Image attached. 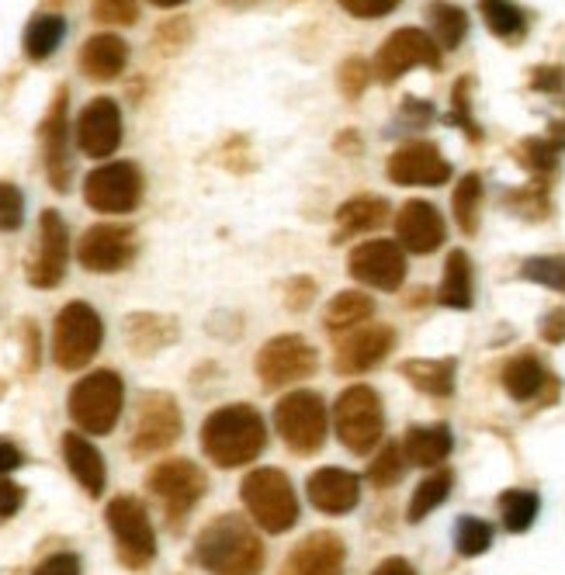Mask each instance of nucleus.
<instances>
[{
    "label": "nucleus",
    "instance_id": "17",
    "mask_svg": "<svg viewBox=\"0 0 565 575\" xmlns=\"http://www.w3.org/2000/svg\"><path fill=\"white\" fill-rule=\"evenodd\" d=\"M389 178L406 188H441L451 178V163L434 142H403L389 157Z\"/></svg>",
    "mask_w": 565,
    "mask_h": 575
},
{
    "label": "nucleus",
    "instance_id": "39",
    "mask_svg": "<svg viewBox=\"0 0 565 575\" xmlns=\"http://www.w3.org/2000/svg\"><path fill=\"white\" fill-rule=\"evenodd\" d=\"M558 142L555 139H524L521 142V163L531 170L534 178H548L558 167Z\"/></svg>",
    "mask_w": 565,
    "mask_h": 575
},
{
    "label": "nucleus",
    "instance_id": "1",
    "mask_svg": "<svg viewBox=\"0 0 565 575\" xmlns=\"http://www.w3.org/2000/svg\"><path fill=\"white\" fill-rule=\"evenodd\" d=\"M194 555L212 575H258L264 568V544L243 516H219L198 534Z\"/></svg>",
    "mask_w": 565,
    "mask_h": 575
},
{
    "label": "nucleus",
    "instance_id": "10",
    "mask_svg": "<svg viewBox=\"0 0 565 575\" xmlns=\"http://www.w3.org/2000/svg\"><path fill=\"white\" fill-rule=\"evenodd\" d=\"M416 67L441 70V46L423 28H400V32H392L375 56V77L382 83H395Z\"/></svg>",
    "mask_w": 565,
    "mask_h": 575
},
{
    "label": "nucleus",
    "instance_id": "28",
    "mask_svg": "<svg viewBox=\"0 0 565 575\" xmlns=\"http://www.w3.org/2000/svg\"><path fill=\"white\" fill-rule=\"evenodd\" d=\"M389 219V201L385 198H372V194H361L344 201L336 209V236H357V233H372L382 222Z\"/></svg>",
    "mask_w": 565,
    "mask_h": 575
},
{
    "label": "nucleus",
    "instance_id": "44",
    "mask_svg": "<svg viewBox=\"0 0 565 575\" xmlns=\"http://www.w3.org/2000/svg\"><path fill=\"white\" fill-rule=\"evenodd\" d=\"M341 8L354 18H364V21H372V18H385L392 14L395 8H400V0H341Z\"/></svg>",
    "mask_w": 565,
    "mask_h": 575
},
{
    "label": "nucleus",
    "instance_id": "35",
    "mask_svg": "<svg viewBox=\"0 0 565 575\" xmlns=\"http://www.w3.org/2000/svg\"><path fill=\"white\" fill-rule=\"evenodd\" d=\"M478 11L490 32L503 42H517L527 32V18L514 0H478Z\"/></svg>",
    "mask_w": 565,
    "mask_h": 575
},
{
    "label": "nucleus",
    "instance_id": "15",
    "mask_svg": "<svg viewBox=\"0 0 565 575\" xmlns=\"http://www.w3.org/2000/svg\"><path fill=\"white\" fill-rule=\"evenodd\" d=\"M67 261H70V233L60 212H42L39 219V246L32 264H28V281L36 288H56L67 274Z\"/></svg>",
    "mask_w": 565,
    "mask_h": 575
},
{
    "label": "nucleus",
    "instance_id": "23",
    "mask_svg": "<svg viewBox=\"0 0 565 575\" xmlns=\"http://www.w3.org/2000/svg\"><path fill=\"white\" fill-rule=\"evenodd\" d=\"M42 147H46V170L56 191L70 188V157H67V91H60L56 104L46 114L42 125Z\"/></svg>",
    "mask_w": 565,
    "mask_h": 575
},
{
    "label": "nucleus",
    "instance_id": "33",
    "mask_svg": "<svg viewBox=\"0 0 565 575\" xmlns=\"http://www.w3.org/2000/svg\"><path fill=\"white\" fill-rule=\"evenodd\" d=\"M542 385H545V364L538 357L521 354L503 367V389L511 392V399H517V402L534 399L542 392Z\"/></svg>",
    "mask_w": 565,
    "mask_h": 575
},
{
    "label": "nucleus",
    "instance_id": "46",
    "mask_svg": "<svg viewBox=\"0 0 565 575\" xmlns=\"http://www.w3.org/2000/svg\"><path fill=\"white\" fill-rule=\"evenodd\" d=\"M369 67H364V60H344V67H341V88H344V94L347 98H357L361 91H364V83H369Z\"/></svg>",
    "mask_w": 565,
    "mask_h": 575
},
{
    "label": "nucleus",
    "instance_id": "5",
    "mask_svg": "<svg viewBox=\"0 0 565 575\" xmlns=\"http://www.w3.org/2000/svg\"><path fill=\"white\" fill-rule=\"evenodd\" d=\"M333 426L336 437L351 454H372L385 434V413H382V399L369 385H354L341 392L333 406Z\"/></svg>",
    "mask_w": 565,
    "mask_h": 575
},
{
    "label": "nucleus",
    "instance_id": "21",
    "mask_svg": "<svg viewBox=\"0 0 565 575\" xmlns=\"http://www.w3.org/2000/svg\"><path fill=\"white\" fill-rule=\"evenodd\" d=\"M395 233H400V246H406L410 253H434L447 229H444V215L431 205V201L413 198L395 215Z\"/></svg>",
    "mask_w": 565,
    "mask_h": 575
},
{
    "label": "nucleus",
    "instance_id": "51",
    "mask_svg": "<svg viewBox=\"0 0 565 575\" xmlns=\"http://www.w3.org/2000/svg\"><path fill=\"white\" fill-rule=\"evenodd\" d=\"M21 462H24V454H21V451H18L14 444L0 441V475H8V472L21 468Z\"/></svg>",
    "mask_w": 565,
    "mask_h": 575
},
{
    "label": "nucleus",
    "instance_id": "4",
    "mask_svg": "<svg viewBox=\"0 0 565 575\" xmlns=\"http://www.w3.org/2000/svg\"><path fill=\"white\" fill-rule=\"evenodd\" d=\"M125 406V385L115 371H91L70 389V420L83 434L104 437L115 430Z\"/></svg>",
    "mask_w": 565,
    "mask_h": 575
},
{
    "label": "nucleus",
    "instance_id": "19",
    "mask_svg": "<svg viewBox=\"0 0 565 575\" xmlns=\"http://www.w3.org/2000/svg\"><path fill=\"white\" fill-rule=\"evenodd\" d=\"M344 562H347V548L341 534L316 531L285 555L281 575H344Z\"/></svg>",
    "mask_w": 565,
    "mask_h": 575
},
{
    "label": "nucleus",
    "instance_id": "38",
    "mask_svg": "<svg viewBox=\"0 0 565 575\" xmlns=\"http://www.w3.org/2000/svg\"><path fill=\"white\" fill-rule=\"evenodd\" d=\"M455 548L465 558L490 552L493 548V527L486 521H478V516H462V521L455 524Z\"/></svg>",
    "mask_w": 565,
    "mask_h": 575
},
{
    "label": "nucleus",
    "instance_id": "9",
    "mask_svg": "<svg viewBox=\"0 0 565 575\" xmlns=\"http://www.w3.org/2000/svg\"><path fill=\"white\" fill-rule=\"evenodd\" d=\"M108 527L115 534L119 555L129 568H143L157 555V534L147 506L135 496H119L108 503Z\"/></svg>",
    "mask_w": 565,
    "mask_h": 575
},
{
    "label": "nucleus",
    "instance_id": "18",
    "mask_svg": "<svg viewBox=\"0 0 565 575\" xmlns=\"http://www.w3.org/2000/svg\"><path fill=\"white\" fill-rule=\"evenodd\" d=\"M395 333L389 326H354L347 336L336 343L333 367L336 375H364V371L379 367L392 354Z\"/></svg>",
    "mask_w": 565,
    "mask_h": 575
},
{
    "label": "nucleus",
    "instance_id": "52",
    "mask_svg": "<svg viewBox=\"0 0 565 575\" xmlns=\"http://www.w3.org/2000/svg\"><path fill=\"white\" fill-rule=\"evenodd\" d=\"M372 575H416V568L406 558H385Z\"/></svg>",
    "mask_w": 565,
    "mask_h": 575
},
{
    "label": "nucleus",
    "instance_id": "54",
    "mask_svg": "<svg viewBox=\"0 0 565 575\" xmlns=\"http://www.w3.org/2000/svg\"><path fill=\"white\" fill-rule=\"evenodd\" d=\"M225 4H230V8H253L258 0H225Z\"/></svg>",
    "mask_w": 565,
    "mask_h": 575
},
{
    "label": "nucleus",
    "instance_id": "6",
    "mask_svg": "<svg viewBox=\"0 0 565 575\" xmlns=\"http://www.w3.org/2000/svg\"><path fill=\"white\" fill-rule=\"evenodd\" d=\"M104 340L101 315L88 302H70L56 315L52 326V357L63 371H80L94 361Z\"/></svg>",
    "mask_w": 565,
    "mask_h": 575
},
{
    "label": "nucleus",
    "instance_id": "48",
    "mask_svg": "<svg viewBox=\"0 0 565 575\" xmlns=\"http://www.w3.org/2000/svg\"><path fill=\"white\" fill-rule=\"evenodd\" d=\"M21 506H24V488L0 478V521H11Z\"/></svg>",
    "mask_w": 565,
    "mask_h": 575
},
{
    "label": "nucleus",
    "instance_id": "47",
    "mask_svg": "<svg viewBox=\"0 0 565 575\" xmlns=\"http://www.w3.org/2000/svg\"><path fill=\"white\" fill-rule=\"evenodd\" d=\"M32 575H80V558L70 555V552L49 555L46 562H39V568Z\"/></svg>",
    "mask_w": 565,
    "mask_h": 575
},
{
    "label": "nucleus",
    "instance_id": "12",
    "mask_svg": "<svg viewBox=\"0 0 565 575\" xmlns=\"http://www.w3.org/2000/svg\"><path fill=\"white\" fill-rule=\"evenodd\" d=\"M150 493L163 503L171 524H178L181 516H188L194 510V503L205 496V475L194 462H184V457H174V462H163L150 472L147 478Z\"/></svg>",
    "mask_w": 565,
    "mask_h": 575
},
{
    "label": "nucleus",
    "instance_id": "50",
    "mask_svg": "<svg viewBox=\"0 0 565 575\" xmlns=\"http://www.w3.org/2000/svg\"><path fill=\"white\" fill-rule=\"evenodd\" d=\"M534 91H545V94H555V91H562V83H565V77H562V70L558 67H542L538 73H534Z\"/></svg>",
    "mask_w": 565,
    "mask_h": 575
},
{
    "label": "nucleus",
    "instance_id": "27",
    "mask_svg": "<svg viewBox=\"0 0 565 575\" xmlns=\"http://www.w3.org/2000/svg\"><path fill=\"white\" fill-rule=\"evenodd\" d=\"M403 379L410 385H416L420 392H427L434 399H444L455 392V371H458V361L455 357H441V361H431V357H416V361H406L403 367Z\"/></svg>",
    "mask_w": 565,
    "mask_h": 575
},
{
    "label": "nucleus",
    "instance_id": "26",
    "mask_svg": "<svg viewBox=\"0 0 565 575\" xmlns=\"http://www.w3.org/2000/svg\"><path fill=\"white\" fill-rule=\"evenodd\" d=\"M451 447H455V437H451V430L444 423L413 426L403 437V454H406V462L416 468H437L451 454Z\"/></svg>",
    "mask_w": 565,
    "mask_h": 575
},
{
    "label": "nucleus",
    "instance_id": "37",
    "mask_svg": "<svg viewBox=\"0 0 565 575\" xmlns=\"http://www.w3.org/2000/svg\"><path fill=\"white\" fill-rule=\"evenodd\" d=\"M478 201H483V178L465 174L462 184L455 188V219L462 225V233H475L478 229Z\"/></svg>",
    "mask_w": 565,
    "mask_h": 575
},
{
    "label": "nucleus",
    "instance_id": "13",
    "mask_svg": "<svg viewBox=\"0 0 565 575\" xmlns=\"http://www.w3.org/2000/svg\"><path fill=\"white\" fill-rule=\"evenodd\" d=\"M347 271L354 281L379 288V292H400L406 281V253L392 240H369L351 250Z\"/></svg>",
    "mask_w": 565,
    "mask_h": 575
},
{
    "label": "nucleus",
    "instance_id": "14",
    "mask_svg": "<svg viewBox=\"0 0 565 575\" xmlns=\"http://www.w3.org/2000/svg\"><path fill=\"white\" fill-rule=\"evenodd\" d=\"M77 256L80 264L94 271V274H115L122 268L132 264L135 256V236L132 229L125 225H91L88 233H83L80 246H77Z\"/></svg>",
    "mask_w": 565,
    "mask_h": 575
},
{
    "label": "nucleus",
    "instance_id": "40",
    "mask_svg": "<svg viewBox=\"0 0 565 575\" xmlns=\"http://www.w3.org/2000/svg\"><path fill=\"white\" fill-rule=\"evenodd\" d=\"M403 468H406V454H403V447H400V444H385V447L379 451V457L372 462V468H369V478H372V485L389 488V485H395V482L403 478Z\"/></svg>",
    "mask_w": 565,
    "mask_h": 575
},
{
    "label": "nucleus",
    "instance_id": "25",
    "mask_svg": "<svg viewBox=\"0 0 565 575\" xmlns=\"http://www.w3.org/2000/svg\"><path fill=\"white\" fill-rule=\"evenodd\" d=\"M129 63V46L125 39L111 36V32H101V36H91L80 49V70L83 77L91 80H115Z\"/></svg>",
    "mask_w": 565,
    "mask_h": 575
},
{
    "label": "nucleus",
    "instance_id": "49",
    "mask_svg": "<svg viewBox=\"0 0 565 575\" xmlns=\"http://www.w3.org/2000/svg\"><path fill=\"white\" fill-rule=\"evenodd\" d=\"M542 336L548 343H565V309H552L542 320Z\"/></svg>",
    "mask_w": 565,
    "mask_h": 575
},
{
    "label": "nucleus",
    "instance_id": "16",
    "mask_svg": "<svg viewBox=\"0 0 565 575\" xmlns=\"http://www.w3.org/2000/svg\"><path fill=\"white\" fill-rule=\"evenodd\" d=\"M181 437V410L171 395H147L143 406H139L135 416V434H132V451L143 454H157L167 451Z\"/></svg>",
    "mask_w": 565,
    "mask_h": 575
},
{
    "label": "nucleus",
    "instance_id": "43",
    "mask_svg": "<svg viewBox=\"0 0 565 575\" xmlns=\"http://www.w3.org/2000/svg\"><path fill=\"white\" fill-rule=\"evenodd\" d=\"M94 18L108 24H132L139 18L135 0H94Z\"/></svg>",
    "mask_w": 565,
    "mask_h": 575
},
{
    "label": "nucleus",
    "instance_id": "36",
    "mask_svg": "<svg viewBox=\"0 0 565 575\" xmlns=\"http://www.w3.org/2000/svg\"><path fill=\"white\" fill-rule=\"evenodd\" d=\"M538 510H542V500L527 493V488H506L500 496V516H503V527L511 534H524L534 521H538Z\"/></svg>",
    "mask_w": 565,
    "mask_h": 575
},
{
    "label": "nucleus",
    "instance_id": "42",
    "mask_svg": "<svg viewBox=\"0 0 565 575\" xmlns=\"http://www.w3.org/2000/svg\"><path fill=\"white\" fill-rule=\"evenodd\" d=\"M24 222V194L14 184H0V233H11Z\"/></svg>",
    "mask_w": 565,
    "mask_h": 575
},
{
    "label": "nucleus",
    "instance_id": "22",
    "mask_svg": "<svg viewBox=\"0 0 565 575\" xmlns=\"http://www.w3.org/2000/svg\"><path fill=\"white\" fill-rule=\"evenodd\" d=\"M361 500V478L344 468H320L309 475V503L320 513L344 516Z\"/></svg>",
    "mask_w": 565,
    "mask_h": 575
},
{
    "label": "nucleus",
    "instance_id": "30",
    "mask_svg": "<svg viewBox=\"0 0 565 575\" xmlns=\"http://www.w3.org/2000/svg\"><path fill=\"white\" fill-rule=\"evenodd\" d=\"M427 21H431V36L441 49H458L468 36V14L458 4H447V0H431Z\"/></svg>",
    "mask_w": 565,
    "mask_h": 575
},
{
    "label": "nucleus",
    "instance_id": "2",
    "mask_svg": "<svg viewBox=\"0 0 565 575\" xmlns=\"http://www.w3.org/2000/svg\"><path fill=\"white\" fill-rule=\"evenodd\" d=\"M268 444L264 416L250 406H222L202 426V447L219 468L250 465Z\"/></svg>",
    "mask_w": 565,
    "mask_h": 575
},
{
    "label": "nucleus",
    "instance_id": "20",
    "mask_svg": "<svg viewBox=\"0 0 565 575\" xmlns=\"http://www.w3.org/2000/svg\"><path fill=\"white\" fill-rule=\"evenodd\" d=\"M122 142V111L111 98H94L77 119V147L88 157H111Z\"/></svg>",
    "mask_w": 565,
    "mask_h": 575
},
{
    "label": "nucleus",
    "instance_id": "24",
    "mask_svg": "<svg viewBox=\"0 0 565 575\" xmlns=\"http://www.w3.org/2000/svg\"><path fill=\"white\" fill-rule=\"evenodd\" d=\"M63 462H67L70 475L80 482L83 493H88V496H101V493H104V485H108V465H104L101 451H98L88 437L67 434V437H63Z\"/></svg>",
    "mask_w": 565,
    "mask_h": 575
},
{
    "label": "nucleus",
    "instance_id": "41",
    "mask_svg": "<svg viewBox=\"0 0 565 575\" xmlns=\"http://www.w3.org/2000/svg\"><path fill=\"white\" fill-rule=\"evenodd\" d=\"M521 278L555 288V292H565V256H534V261H527L521 268Z\"/></svg>",
    "mask_w": 565,
    "mask_h": 575
},
{
    "label": "nucleus",
    "instance_id": "34",
    "mask_svg": "<svg viewBox=\"0 0 565 575\" xmlns=\"http://www.w3.org/2000/svg\"><path fill=\"white\" fill-rule=\"evenodd\" d=\"M451 485H455V475H451L447 468L431 472L427 478H423V482L416 485V493H413V500H410V510H406V521H410V524L427 521V516L451 496Z\"/></svg>",
    "mask_w": 565,
    "mask_h": 575
},
{
    "label": "nucleus",
    "instance_id": "29",
    "mask_svg": "<svg viewBox=\"0 0 565 575\" xmlns=\"http://www.w3.org/2000/svg\"><path fill=\"white\" fill-rule=\"evenodd\" d=\"M437 302L447 309H468L472 305V264H468L465 250H455L447 256L444 278L437 288Z\"/></svg>",
    "mask_w": 565,
    "mask_h": 575
},
{
    "label": "nucleus",
    "instance_id": "45",
    "mask_svg": "<svg viewBox=\"0 0 565 575\" xmlns=\"http://www.w3.org/2000/svg\"><path fill=\"white\" fill-rule=\"evenodd\" d=\"M451 119H455V125H462L472 139L483 135V129L475 125L472 108H468V80H458V83H455V111H451Z\"/></svg>",
    "mask_w": 565,
    "mask_h": 575
},
{
    "label": "nucleus",
    "instance_id": "7",
    "mask_svg": "<svg viewBox=\"0 0 565 575\" xmlns=\"http://www.w3.org/2000/svg\"><path fill=\"white\" fill-rule=\"evenodd\" d=\"M274 426L281 441L289 444V451L309 457L326 444V406L316 392H292L278 402L274 410Z\"/></svg>",
    "mask_w": 565,
    "mask_h": 575
},
{
    "label": "nucleus",
    "instance_id": "31",
    "mask_svg": "<svg viewBox=\"0 0 565 575\" xmlns=\"http://www.w3.org/2000/svg\"><path fill=\"white\" fill-rule=\"evenodd\" d=\"M372 312H375L372 295H364V292H341L336 299H330V305L323 312V326L333 330V333H344V330L361 326Z\"/></svg>",
    "mask_w": 565,
    "mask_h": 575
},
{
    "label": "nucleus",
    "instance_id": "3",
    "mask_svg": "<svg viewBox=\"0 0 565 575\" xmlns=\"http://www.w3.org/2000/svg\"><path fill=\"white\" fill-rule=\"evenodd\" d=\"M243 506L268 534H285L299 524V496L281 468H258L240 485Z\"/></svg>",
    "mask_w": 565,
    "mask_h": 575
},
{
    "label": "nucleus",
    "instance_id": "53",
    "mask_svg": "<svg viewBox=\"0 0 565 575\" xmlns=\"http://www.w3.org/2000/svg\"><path fill=\"white\" fill-rule=\"evenodd\" d=\"M150 4H157V8H181L184 0H150Z\"/></svg>",
    "mask_w": 565,
    "mask_h": 575
},
{
    "label": "nucleus",
    "instance_id": "11",
    "mask_svg": "<svg viewBox=\"0 0 565 575\" xmlns=\"http://www.w3.org/2000/svg\"><path fill=\"white\" fill-rule=\"evenodd\" d=\"M316 371V351L305 336H274L258 351V379L268 389H285Z\"/></svg>",
    "mask_w": 565,
    "mask_h": 575
},
{
    "label": "nucleus",
    "instance_id": "8",
    "mask_svg": "<svg viewBox=\"0 0 565 575\" xmlns=\"http://www.w3.org/2000/svg\"><path fill=\"white\" fill-rule=\"evenodd\" d=\"M143 198V170L129 160L104 163L91 170L88 181H83V201L104 215H125L139 205Z\"/></svg>",
    "mask_w": 565,
    "mask_h": 575
},
{
    "label": "nucleus",
    "instance_id": "32",
    "mask_svg": "<svg viewBox=\"0 0 565 575\" xmlns=\"http://www.w3.org/2000/svg\"><path fill=\"white\" fill-rule=\"evenodd\" d=\"M67 39V21L60 14H39L32 24L24 28V56L28 60H49V56L60 49V42Z\"/></svg>",
    "mask_w": 565,
    "mask_h": 575
}]
</instances>
